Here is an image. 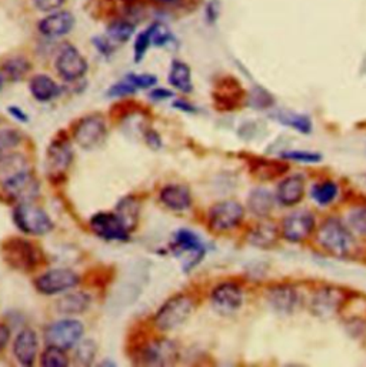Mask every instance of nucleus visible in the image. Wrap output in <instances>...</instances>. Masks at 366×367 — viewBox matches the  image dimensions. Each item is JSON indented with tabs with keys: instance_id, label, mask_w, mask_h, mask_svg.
Here are the masks:
<instances>
[{
	"instance_id": "obj_14",
	"label": "nucleus",
	"mask_w": 366,
	"mask_h": 367,
	"mask_svg": "<svg viewBox=\"0 0 366 367\" xmlns=\"http://www.w3.org/2000/svg\"><path fill=\"white\" fill-rule=\"evenodd\" d=\"M211 301L216 312L222 315H232L242 308L243 291L235 283H222L213 289Z\"/></svg>"
},
{
	"instance_id": "obj_38",
	"label": "nucleus",
	"mask_w": 366,
	"mask_h": 367,
	"mask_svg": "<svg viewBox=\"0 0 366 367\" xmlns=\"http://www.w3.org/2000/svg\"><path fill=\"white\" fill-rule=\"evenodd\" d=\"M98 353V346L93 340L88 339L76 344V360L81 364L89 366L93 363Z\"/></svg>"
},
{
	"instance_id": "obj_12",
	"label": "nucleus",
	"mask_w": 366,
	"mask_h": 367,
	"mask_svg": "<svg viewBox=\"0 0 366 367\" xmlns=\"http://www.w3.org/2000/svg\"><path fill=\"white\" fill-rule=\"evenodd\" d=\"M5 193L18 205L20 203H32L35 199H37L40 186L36 180V177L29 172H23L11 180L4 183Z\"/></svg>"
},
{
	"instance_id": "obj_3",
	"label": "nucleus",
	"mask_w": 366,
	"mask_h": 367,
	"mask_svg": "<svg viewBox=\"0 0 366 367\" xmlns=\"http://www.w3.org/2000/svg\"><path fill=\"white\" fill-rule=\"evenodd\" d=\"M318 241L328 253L339 258L348 256L355 248V240L350 231L335 217H331L321 224Z\"/></svg>"
},
{
	"instance_id": "obj_33",
	"label": "nucleus",
	"mask_w": 366,
	"mask_h": 367,
	"mask_svg": "<svg viewBox=\"0 0 366 367\" xmlns=\"http://www.w3.org/2000/svg\"><path fill=\"white\" fill-rule=\"evenodd\" d=\"M311 196L321 206H326V205L332 203L336 199V196H338L336 183L332 181V180H326V181L318 183V185H315L312 188Z\"/></svg>"
},
{
	"instance_id": "obj_54",
	"label": "nucleus",
	"mask_w": 366,
	"mask_h": 367,
	"mask_svg": "<svg viewBox=\"0 0 366 367\" xmlns=\"http://www.w3.org/2000/svg\"><path fill=\"white\" fill-rule=\"evenodd\" d=\"M155 2L166 5V6H177L182 4V0H155Z\"/></svg>"
},
{
	"instance_id": "obj_28",
	"label": "nucleus",
	"mask_w": 366,
	"mask_h": 367,
	"mask_svg": "<svg viewBox=\"0 0 366 367\" xmlns=\"http://www.w3.org/2000/svg\"><path fill=\"white\" fill-rule=\"evenodd\" d=\"M248 207L254 215L266 217L275 207V196L268 189L258 188L251 192L248 198Z\"/></svg>"
},
{
	"instance_id": "obj_53",
	"label": "nucleus",
	"mask_w": 366,
	"mask_h": 367,
	"mask_svg": "<svg viewBox=\"0 0 366 367\" xmlns=\"http://www.w3.org/2000/svg\"><path fill=\"white\" fill-rule=\"evenodd\" d=\"M176 109H180V110H183V112H188V113H194V112H196V109L192 106V104H189L188 102H183V100H177V102H175V104H173Z\"/></svg>"
},
{
	"instance_id": "obj_16",
	"label": "nucleus",
	"mask_w": 366,
	"mask_h": 367,
	"mask_svg": "<svg viewBox=\"0 0 366 367\" xmlns=\"http://www.w3.org/2000/svg\"><path fill=\"white\" fill-rule=\"evenodd\" d=\"M345 303V294L338 287H324L318 290L312 300V312L321 319H329L335 316Z\"/></svg>"
},
{
	"instance_id": "obj_52",
	"label": "nucleus",
	"mask_w": 366,
	"mask_h": 367,
	"mask_svg": "<svg viewBox=\"0 0 366 367\" xmlns=\"http://www.w3.org/2000/svg\"><path fill=\"white\" fill-rule=\"evenodd\" d=\"M9 113L15 117V119H18L19 121H28L29 120V117H28V114L20 109V107H16V106H12V107H9Z\"/></svg>"
},
{
	"instance_id": "obj_32",
	"label": "nucleus",
	"mask_w": 366,
	"mask_h": 367,
	"mask_svg": "<svg viewBox=\"0 0 366 367\" xmlns=\"http://www.w3.org/2000/svg\"><path fill=\"white\" fill-rule=\"evenodd\" d=\"M29 71H30V64L22 56L8 59L4 64V75L12 82L22 80L29 73Z\"/></svg>"
},
{
	"instance_id": "obj_21",
	"label": "nucleus",
	"mask_w": 366,
	"mask_h": 367,
	"mask_svg": "<svg viewBox=\"0 0 366 367\" xmlns=\"http://www.w3.org/2000/svg\"><path fill=\"white\" fill-rule=\"evenodd\" d=\"M299 301V293L290 286H276L269 291V303L279 313H293L297 309Z\"/></svg>"
},
{
	"instance_id": "obj_39",
	"label": "nucleus",
	"mask_w": 366,
	"mask_h": 367,
	"mask_svg": "<svg viewBox=\"0 0 366 367\" xmlns=\"http://www.w3.org/2000/svg\"><path fill=\"white\" fill-rule=\"evenodd\" d=\"M348 223L355 233L366 236V206L352 209L348 215Z\"/></svg>"
},
{
	"instance_id": "obj_42",
	"label": "nucleus",
	"mask_w": 366,
	"mask_h": 367,
	"mask_svg": "<svg viewBox=\"0 0 366 367\" xmlns=\"http://www.w3.org/2000/svg\"><path fill=\"white\" fill-rule=\"evenodd\" d=\"M149 29H150V35H152V44H155L158 47H162L173 40L172 33L162 25L156 23V25H152Z\"/></svg>"
},
{
	"instance_id": "obj_5",
	"label": "nucleus",
	"mask_w": 366,
	"mask_h": 367,
	"mask_svg": "<svg viewBox=\"0 0 366 367\" xmlns=\"http://www.w3.org/2000/svg\"><path fill=\"white\" fill-rule=\"evenodd\" d=\"M13 220L20 231L32 236H43L53 229L49 215L32 203L18 205L13 212Z\"/></svg>"
},
{
	"instance_id": "obj_24",
	"label": "nucleus",
	"mask_w": 366,
	"mask_h": 367,
	"mask_svg": "<svg viewBox=\"0 0 366 367\" xmlns=\"http://www.w3.org/2000/svg\"><path fill=\"white\" fill-rule=\"evenodd\" d=\"M289 169L285 160L275 159H262L255 157L251 160V173L259 180H273L286 173Z\"/></svg>"
},
{
	"instance_id": "obj_6",
	"label": "nucleus",
	"mask_w": 366,
	"mask_h": 367,
	"mask_svg": "<svg viewBox=\"0 0 366 367\" xmlns=\"http://www.w3.org/2000/svg\"><path fill=\"white\" fill-rule=\"evenodd\" d=\"M85 327L79 320L65 319L52 323L45 332V340L47 346H56L64 350L75 347L82 336Z\"/></svg>"
},
{
	"instance_id": "obj_49",
	"label": "nucleus",
	"mask_w": 366,
	"mask_h": 367,
	"mask_svg": "<svg viewBox=\"0 0 366 367\" xmlns=\"http://www.w3.org/2000/svg\"><path fill=\"white\" fill-rule=\"evenodd\" d=\"M11 339V329L6 325H0V351H4Z\"/></svg>"
},
{
	"instance_id": "obj_45",
	"label": "nucleus",
	"mask_w": 366,
	"mask_h": 367,
	"mask_svg": "<svg viewBox=\"0 0 366 367\" xmlns=\"http://www.w3.org/2000/svg\"><path fill=\"white\" fill-rule=\"evenodd\" d=\"M252 106L254 107H258V109H265V107H269L272 103H273V99L272 96L264 90V89H256L252 92Z\"/></svg>"
},
{
	"instance_id": "obj_50",
	"label": "nucleus",
	"mask_w": 366,
	"mask_h": 367,
	"mask_svg": "<svg viewBox=\"0 0 366 367\" xmlns=\"http://www.w3.org/2000/svg\"><path fill=\"white\" fill-rule=\"evenodd\" d=\"M146 143H148L152 149H158V148L162 146V140H160L159 135H158L156 132H153V131H150V132L146 133Z\"/></svg>"
},
{
	"instance_id": "obj_27",
	"label": "nucleus",
	"mask_w": 366,
	"mask_h": 367,
	"mask_svg": "<svg viewBox=\"0 0 366 367\" xmlns=\"http://www.w3.org/2000/svg\"><path fill=\"white\" fill-rule=\"evenodd\" d=\"M29 170V164L25 156L19 153H8L6 156L0 157V183L11 180L12 177Z\"/></svg>"
},
{
	"instance_id": "obj_25",
	"label": "nucleus",
	"mask_w": 366,
	"mask_h": 367,
	"mask_svg": "<svg viewBox=\"0 0 366 367\" xmlns=\"http://www.w3.org/2000/svg\"><path fill=\"white\" fill-rule=\"evenodd\" d=\"M92 299L85 291H73L60 297L56 301V309L64 315H79L90 308Z\"/></svg>"
},
{
	"instance_id": "obj_11",
	"label": "nucleus",
	"mask_w": 366,
	"mask_h": 367,
	"mask_svg": "<svg viewBox=\"0 0 366 367\" xmlns=\"http://www.w3.org/2000/svg\"><path fill=\"white\" fill-rule=\"evenodd\" d=\"M56 71L68 82L78 80L88 72V62L81 52L71 44H65L56 59Z\"/></svg>"
},
{
	"instance_id": "obj_43",
	"label": "nucleus",
	"mask_w": 366,
	"mask_h": 367,
	"mask_svg": "<svg viewBox=\"0 0 366 367\" xmlns=\"http://www.w3.org/2000/svg\"><path fill=\"white\" fill-rule=\"evenodd\" d=\"M282 159L285 160H295V162H302V163H318L321 162L322 156L318 153H309V152H285L282 155Z\"/></svg>"
},
{
	"instance_id": "obj_26",
	"label": "nucleus",
	"mask_w": 366,
	"mask_h": 367,
	"mask_svg": "<svg viewBox=\"0 0 366 367\" xmlns=\"http://www.w3.org/2000/svg\"><path fill=\"white\" fill-rule=\"evenodd\" d=\"M29 89L32 96L39 102H50L60 93V88L57 86V83L46 75L33 76L30 79Z\"/></svg>"
},
{
	"instance_id": "obj_1",
	"label": "nucleus",
	"mask_w": 366,
	"mask_h": 367,
	"mask_svg": "<svg viewBox=\"0 0 366 367\" xmlns=\"http://www.w3.org/2000/svg\"><path fill=\"white\" fill-rule=\"evenodd\" d=\"M2 256L6 265L19 272H32L42 260L40 251L32 241L16 236L4 241Z\"/></svg>"
},
{
	"instance_id": "obj_29",
	"label": "nucleus",
	"mask_w": 366,
	"mask_h": 367,
	"mask_svg": "<svg viewBox=\"0 0 366 367\" xmlns=\"http://www.w3.org/2000/svg\"><path fill=\"white\" fill-rule=\"evenodd\" d=\"M169 83L179 92L191 93L194 89L191 68L180 60H175L169 72Z\"/></svg>"
},
{
	"instance_id": "obj_31",
	"label": "nucleus",
	"mask_w": 366,
	"mask_h": 367,
	"mask_svg": "<svg viewBox=\"0 0 366 367\" xmlns=\"http://www.w3.org/2000/svg\"><path fill=\"white\" fill-rule=\"evenodd\" d=\"M275 117L282 125L292 128L300 133L312 132V121L307 114L293 113V112H278Z\"/></svg>"
},
{
	"instance_id": "obj_19",
	"label": "nucleus",
	"mask_w": 366,
	"mask_h": 367,
	"mask_svg": "<svg viewBox=\"0 0 366 367\" xmlns=\"http://www.w3.org/2000/svg\"><path fill=\"white\" fill-rule=\"evenodd\" d=\"M75 26V18L71 12H54L39 22V32L46 37H59L68 35Z\"/></svg>"
},
{
	"instance_id": "obj_56",
	"label": "nucleus",
	"mask_w": 366,
	"mask_h": 367,
	"mask_svg": "<svg viewBox=\"0 0 366 367\" xmlns=\"http://www.w3.org/2000/svg\"><path fill=\"white\" fill-rule=\"evenodd\" d=\"M125 2H134V0H125Z\"/></svg>"
},
{
	"instance_id": "obj_7",
	"label": "nucleus",
	"mask_w": 366,
	"mask_h": 367,
	"mask_svg": "<svg viewBox=\"0 0 366 367\" xmlns=\"http://www.w3.org/2000/svg\"><path fill=\"white\" fill-rule=\"evenodd\" d=\"M107 135L106 121L99 114H90L79 120L73 129L75 142L86 150L99 148Z\"/></svg>"
},
{
	"instance_id": "obj_17",
	"label": "nucleus",
	"mask_w": 366,
	"mask_h": 367,
	"mask_svg": "<svg viewBox=\"0 0 366 367\" xmlns=\"http://www.w3.org/2000/svg\"><path fill=\"white\" fill-rule=\"evenodd\" d=\"M315 229V217L311 212L297 210L289 215L282 223L283 237L292 243L307 239Z\"/></svg>"
},
{
	"instance_id": "obj_47",
	"label": "nucleus",
	"mask_w": 366,
	"mask_h": 367,
	"mask_svg": "<svg viewBox=\"0 0 366 367\" xmlns=\"http://www.w3.org/2000/svg\"><path fill=\"white\" fill-rule=\"evenodd\" d=\"M110 42H112V40H110L109 37H102V36L93 39V44L96 46V49H98L102 54H105V56H109V54H112V52H113V47H112Z\"/></svg>"
},
{
	"instance_id": "obj_10",
	"label": "nucleus",
	"mask_w": 366,
	"mask_h": 367,
	"mask_svg": "<svg viewBox=\"0 0 366 367\" xmlns=\"http://www.w3.org/2000/svg\"><path fill=\"white\" fill-rule=\"evenodd\" d=\"M245 210L236 200H223L209 210V227L213 231H228L235 229L243 219Z\"/></svg>"
},
{
	"instance_id": "obj_51",
	"label": "nucleus",
	"mask_w": 366,
	"mask_h": 367,
	"mask_svg": "<svg viewBox=\"0 0 366 367\" xmlns=\"http://www.w3.org/2000/svg\"><path fill=\"white\" fill-rule=\"evenodd\" d=\"M172 96H173V93L166 89H156L150 93V99H153V100H166Z\"/></svg>"
},
{
	"instance_id": "obj_44",
	"label": "nucleus",
	"mask_w": 366,
	"mask_h": 367,
	"mask_svg": "<svg viewBox=\"0 0 366 367\" xmlns=\"http://www.w3.org/2000/svg\"><path fill=\"white\" fill-rule=\"evenodd\" d=\"M126 78L136 86V89H149V88L155 86L156 82H158V78L153 76V75H135V73H132V75H128Z\"/></svg>"
},
{
	"instance_id": "obj_34",
	"label": "nucleus",
	"mask_w": 366,
	"mask_h": 367,
	"mask_svg": "<svg viewBox=\"0 0 366 367\" xmlns=\"http://www.w3.org/2000/svg\"><path fill=\"white\" fill-rule=\"evenodd\" d=\"M135 33V26L128 20H114L106 29V36L112 42L125 43L128 42Z\"/></svg>"
},
{
	"instance_id": "obj_37",
	"label": "nucleus",
	"mask_w": 366,
	"mask_h": 367,
	"mask_svg": "<svg viewBox=\"0 0 366 367\" xmlns=\"http://www.w3.org/2000/svg\"><path fill=\"white\" fill-rule=\"evenodd\" d=\"M22 142V136L18 131L6 129L0 131V157L11 153L15 148H18Z\"/></svg>"
},
{
	"instance_id": "obj_35",
	"label": "nucleus",
	"mask_w": 366,
	"mask_h": 367,
	"mask_svg": "<svg viewBox=\"0 0 366 367\" xmlns=\"http://www.w3.org/2000/svg\"><path fill=\"white\" fill-rule=\"evenodd\" d=\"M117 215L126 223L129 230H134L139 219V203L134 198L124 199L117 206Z\"/></svg>"
},
{
	"instance_id": "obj_22",
	"label": "nucleus",
	"mask_w": 366,
	"mask_h": 367,
	"mask_svg": "<svg viewBox=\"0 0 366 367\" xmlns=\"http://www.w3.org/2000/svg\"><path fill=\"white\" fill-rule=\"evenodd\" d=\"M305 195V181L302 176H289L279 183L276 189V200L283 206H293L302 200Z\"/></svg>"
},
{
	"instance_id": "obj_40",
	"label": "nucleus",
	"mask_w": 366,
	"mask_h": 367,
	"mask_svg": "<svg viewBox=\"0 0 366 367\" xmlns=\"http://www.w3.org/2000/svg\"><path fill=\"white\" fill-rule=\"evenodd\" d=\"M136 86L128 79L125 78L124 80H120L117 83H114L109 90H107V96L109 97H125L129 95L136 93Z\"/></svg>"
},
{
	"instance_id": "obj_30",
	"label": "nucleus",
	"mask_w": 366,
	"mask_h": 367,
	"mask_svg": "<svg viewBox=\"0 0 366 367\" xmlns=\"http://www.w3.org/2000/svg\"><path fill=\"white\" fill-rule=\"evenodd\" d=\"M278 237H279V231L276 224H273L272 222H264L251 231L249 241L256 248L269 249L273 246V244H276Z\"/></svg>"
},
{
	"instance_id": "obj_46",
	"label": "nucleus",
	"mask_w": 366,
	"mask_h": 367,
	"mask_svg": "<svg viewBox=\"0 0 366 367\" xmlns=\"http://www.w3.org/2000/svg\"><path fill=\"white\" fill-rule=\"evenodd\" d=\"M33 2L40 12H54L62 6L66 0H33Z\"/></svg>"
},
{
	"instance_id": "obj_8",
	"label": "nucleus",
	"mask_w": 366,
	"mask_h": 367,
	"mask_svg": "<svg viewBox=\"0 0 366 367\" xmlns=\"http://www.w3.org/2000/svg\"><path fill=\"white\" fill-rule=\"evenodd\" d=\"M90 227L100 239L107 241H126L131 230L117 213H96L90 219Z\"/></svg>"
},
{
	"instance_id": "obj_41",
	"label": "nucleus",
	"mask_w": 366,
	"mask_h": 367,
	"mask_svg": "<svg viewBox=\"0 0 366 367\" xmlns=\"http://www.w3.org/2000/svg\"><path fill=\"white\" fill-rule=\"evenodd\" d=\"M152 44V35H150V29L142 32L138 35L136 40H135V60L139 64L141 60L145 57L149 46Z\"/></svg>"
},
{
	"instance_id": "obj_48",
	"label": "nucleus",
	"mask_w": 366,
	"mask_h": 367,
	"mask_svg": "<svg viewBox=\"0 0 366 367\" xmlns=\"http://www.w3.org/2000/svg\"><path fill=\"white\" fill-rule=\"evenodd\" d=\"M206 15H208L209 23H215V20L219 16V5H218L216 0H211L208 8H206Z\"/></svg>"
},
{
	"instance_id": "obj_13",
	"label": "nucleus",
	"mask_w": 366,
	"mask_h": 367,
	"mask_svg": "<svg viewBox=\"0 0 366 367\" xmlns=\"http://www.w3.org/2000/svg\"><path fill=\"white\" fill-rule=\"evenodd\" d=\"M245 99H247L245 90H243L239 80L232 76H226L220 79L216 83V88L213 90L215 104L219 110L223 112L237 109L239 106H242L243 102H245Z\"/></svg>"
},
{
	"instance_id": "obj_55",
	"label": "nucleus",
	"mask_w": 366,
	"mask_h": 367,
	"mask_svg": "<svg viewBox=\"0 0 366 367\" xmlns=\"http://www.w3.org/2000/svg\"><path fill=\"white\" fill-rule=\"evenodd\" d=\"M4 85H5V75L4 72H0V89L4 88Z\"/></svg>"
},
{
	"instance_id": "obj_23",
	"label": "nucleus",
	"mask_w": 366,
	"mask_h": 367,
	"mask_svg": "<svg viewBox=\"0 0 366 367\" xmlns=\"http://www.w3.org/2000/svg\"><path fill=\"white\" fill-rule=\"evenodd\" d=\"M160 202L170 210L183 212L192 206V196L188 188L180 185H169L160 192Z\"/></svg>"
},
{
	"instance_id": "obj_2",
	"label": "nucleus",
	"mask_w": 366,
	"mask_h": 367,
	"mask_svg": "<svg viewBox=\"0 0 366 367\" xmlns=\"http://www.w3.org/2000/svg\"><path fill=\"white\" fill-rule=\"evenodd\" d=\"M194 312V301L189 296L176 294L166 300L153 318L156 327L162 332H172L185 323Z\"/></svg>"
},
{
	"instance_id": "obj_18",
	"label": "nucleus",
	"mask_w": 366,
	"mask_h": 367,
	"mask_svg": "<svg viewBox=\"0 0 366 367\" xmlns=\"http://www.w3.org/2000/svg\"><path fill=\"white\" fill-rule=\"evenodd\" d=\"M177 354L179 351L176 344L170 340L162 339L145 346L139 361L148 366H167L177 360Z\"/></svg>"
},
{
	"instance_id": "obj_15",
	"label": "nucleus",
	"mask_w": 366,
	"mask_h": 367,
	"mask_svg": "<svg viewBox=\"0 0 366 367\" xmlns=\"http://www.w3.org/2000/svg\"><path fill=\"white\" fill-rule=\"evenodd\" d=\"M73 160V152L66 139H54L46 153V172L52 177L62 176Z\"/></svg>"
},
{
	"instance_id": "obj_9",
	"label": "nucleus",
	"mask_w": 366,
	"mask_h": 367,
	"mask_svg": "<svg viewBox=\"0 0 366 367\" xmlns=\"http://www.w3.org/2000/svg\"><path fill=\"white\" fill-rule=\"evenodd\" d=\"M79 283V276L71 269H52L35 280L36 289L46 296L65 293Z\"/></svg>"
},
{
	"instance_id": "obj_36",
	"label": "nucleus",
	"mask_w": 366,
	"mask_h": 367,
	"mask_svg": "<svg viewBox=\"0 0 366 367\" xmlns=\"http://www.w3.org/2000/svg\"><path fill=\"white\" fill-rule=\"evenodd\" d=\"M40 364L43 367H66L69 366V359L64 349L47 346V349L40 356Z\"/></svg>"
},
{
	"instance_id": "obj_20",
	"label": "nucleus",
	"mask_w": 366,
	"mask_h": 367,
	"mask_svg": "<svg viewBox=\"0 0 366 367\" xmlns=\"http://www.w3.org/2000/svg\"><path fill=\"white\" fill-rule=\"evenodd\" d=\"M37 335L32 329H23L15 339L13 354L22 366H33L37 354Z\"/></svg>"
},
{
	"instance_id": "obj_4",
	"label": "nucleus",
	"mask_w": 366,
	"mask_h": 367,
	"mask_svg": "<svg viewBox=\"0 0 366 367\" xmlns=\"http://www.w3.org/2000/svg\"><path fill=\"white\" fill-rule=\"evenodd\" d=\"M172 251L176 258L182 260L185 272L196 267L205 256V246L201 239L194 231L185 229L176 231L172 243Z\"/></svg>"
}]
</instances>
